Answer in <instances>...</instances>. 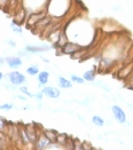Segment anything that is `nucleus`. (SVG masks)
<instances>
[{
	"label": "nucleus",
	"mask_w": 133,
	"mask_h": 150,
	"mask_svg": "<svg viewBox=\"0 0 133 150\" xmlns=\"http://www.w3.org/2000/svg\"><path fill=\"white\" fill-rule=\"evenodd\" d=\"M8 79H9V83H12L13 85L15 86H20V85H23L25 83V76L18 71H13L8 75Z\"/></svg>",
	"instance_id": "f257e3e1"
},
{
	"label": "nucleus",
	"mask_w": 133,
	"mask_h": 150,
	"mask_svg": "<svg viewBox=\"0 0 133 150\" xmlns=\"http://www.w3.org/2000/svg\"><path fill=\"white\" fill-rule=\"evenodd\" d=\"M111 111L114 113L115 119H116L119 124H125V123H126V115H125V111L122 109L119 105H112V107H111Z\"/></svg>",
	"instance_id": "f03ea898"
},
{
	"label": "nucleus",
	"mask_w": 133,
	"mask_h": 150,
	"mask_svg": "<svg viewBox=\"0 0 133 150\" xmlns=\"http://www.w3.org/2000/svg\"><path fill=\"white\" fill-rule=\"evenodd\" d=\"M50 143H52V141L44 133H41L37 139L36 143H35V148L36 149H47Z\"/></svg>",
	"instance_id": "7ed1b4c3"
},
{
	"label": "nucleus",
	"mask_w": 133,
	"mask_h": 150,
	"mask_svg": "<svg viewBox=\"0 0 133 150\" xmlns=\"http://www.w3.org/2000/svg\"><path fill=\"white\" fill-rule=\"evenodd\" d=\"M133 72V61L132 62H129L127 64H125L122 69L118 70V78L119 79H126L129 78L130 76L132 75Z\"/></svg>",
	"instance_id": "20e7f679"
},
{
	"label": "nucleus",
	"mask_w": 133,
	"mask_h": 150,
	"mask_svg": "<svg viewBox=\"0 0 133 150\" xmlns=\"http://www.w3.org/2000/svg\"><path fill=\"white\" fill-rule=\"evenodd\" d=\"M46 16V13L43 12V13H38V14H31V15H29V17H28V20H26V26H28V29L30 28V29H32L36 23L38 21H40L43 17H45Z\"/></svg>",
	"instance_id": "39448f33"
},
{
	"label": "nucleus",
	"mask_w": 133,
	"mask_h": 150,
	"mask_svg": "<svg viewBox=\"0 0 133 150\" xmlns=\"http://www.w3.org/2000/svg\"><path fill=\"white\" fill-rule=\"evenodd\" d=\"M52 22V17L50 16H48V15H46L45 17H43L40 21H38L36 23V25L31 29L32 31H36V30H38V31H40V32H43L45 29H46V26Z\"/></svg>",
	"instance_id": "423d86ee"
},
{
	"label": "nucleus",
	"mask_w": 133,
	"mask_h": 150,
	"mask_svg": "<svg viewBox=\"0 0 133 150\" xmlns=\"http://www.w3.org/2000/svg\"><path fill=\"white\" fill-rule=\"evenodd\" d=\"M82 50V47L78 45V44H75V42H67L62 48H61V52L63 53V54H70V55H73V53H76L77 50Z\"/></svg>",
	"instance_id": "0eeeda50"
},
{
	"label": "nucleus",
	"mask_w": 133,
	"mask_h": 150,
	"mask_svg": "<svg viewBox=\"0 0 133 150\" xmlns=\"http://www.w3.org/2000/svg\"><path fill=\"white\" fill-rule=\"evenodd\" d=\"M44 93V95H46L49 99H58L60 98V91L55 87H49V86H46V87L43 88L41 91Z\"/></svg>",
	"instance_id": "6e6552de"
},
{
	"label": "nucleus",
	"mask_w": 133,
	"mask_h": 150,
	"mask_svg": "<svg viewBox=\"0 0 133 150\" xmlns=\"http://www.w3.org/2000/svg\"><path fill=\"white\" fill-rule=\"evenodd\" d=\"M22 63H23L22 62V60H21L20 57H17V56L6 57V64H7L9 68H12V69H16V68L21 67Z\"/></svg>",
	"instance_id": "1a4fd4ad"
},
{
	"label": "nucleus",
	"mask_w": 133,
	"mask_h": 150,
	"mask_svg": "<svg viewBox=\"0 0 133 150\" xmlns=\"http://www.w3.org/2000/svg\"><path fill=\"white\" fill-rule=\"evenodd\" d=\"M61 33H62V30H56V31H54V32H52V33H49L48 36L46 37V39H48L49 41L53 44V45H55L58 41H59V39H60V36Z\"/></svg>",
	"instance_id": "9d476101"
},
{
	"label": "nucleus",
	"mask_w": 133,
	"mask_h": 150,
	"mask_svg": "<svg viewBox=\"0 0 133 150\" xmlns=\"http://www.w3.org/2000/svg\"><path fill=\"white\" fill-rule=\"evenodd\" d=\"M49 79V74L47 71H41L38 74V81L40 85H46L48 83Z\"/></svg>",
	"instance_id": "9b49d317"
},
{
	"label": "nucleus",
	"mask_w": 133,
	"mask_h": 150,
	"mask_svg": "<svg viewBox=\"0 0 133 150\" xmlns=\"http://www.w3.org/2000/svg\"><path fill=\"white\" fill-rule=\"evenodd\" d=\"M59 86L61 88H64V89H68V88H73V83L69 80V79H65L64 77H59Z\"/></svg>",
	"instance_id": "f8f14e48"
},
{
	"label": "nucleus",
	"mask_w": 133,
	"mask_h": 150,
	"mask_svg": "<svg viewBox=\"0 0 133 150\" xmlns=\"http://www.w3.org/2000/svg\"><path fill=\"white\" fill-rule=\"evenodd\" d=\"M50 50V46H43V47H36V46H26L25 50L30 53H37V52H43V50Z\"/></svg>",
	"instance_id": "ddd939ff"
},
{
	"label": "nucleus",
	"mask_w": 133,
	"mask_h": 150,
	"mask_svg": "<svg viewBox=\"0 0 133 150\" xmlns=\"http://www.w3.org/2000/svg\"><path fill=\"white\" fill-rule=\"evenodd\" d=\"M68 42V38H67V35L64 33V31H62V33H61L60 36V39H59V41L54 45V47H60V48H62L65 44Z\"/></svg>",
	"instance_id": "4468645a"
},
{
	"label": "nucleus",
	"mask_w": 133,
	"mask_h": 150,
	"mask_svg": "<svg viewBox=\"0 0 133 150\" xmlns=\"http://www.w3.org/2000/svg\"><path fill=\"white\" fill-rule=\"evenodd\" d=\"M68 141H69V138H68L65 134H58V137H56V141H55V142H58L59 144L63 146V147L65 148V146H67Z\"/></svg>",
	"instance_id": "2eb2a0df"
},
{
	"label": "nucleus",
	"mask_w": 133,
	"mask_h": 150,
	"mask_svg": "<svg viewBox=\"0 0 133 150\" xmlns=\"http://www.w3.org/2000/svg\"><path fill=\"white\" fill-rule=\"evenodd\" d=\"M95 75H97V70H88L84 74V79L87 81H93L95 79Z\"/></svg>",
	"instance_id": "dca6fc26"
},
{
	"label": "nucleus",
	"mask_w": 133,
	"mask_h": 150,
	"mask_svg": "<svg viewBox=\"0 0 133 150\" xmlns=\"http://www.w3.org/2000/svg\"><path fill=\"white\" fill-rule=\"evenodd\" d=\"M44 134H45L52 142H55V141H56V137H58V133H56V132H54V131H52V129H46V131H44Z\"/></svg>",
	"instance_id": "f3484780"
},
{
	"label": "nucleus",
	"mask_w": 133,
	"mask_h": 150,
	"mask_svg": "<svg viewBox=\"0 0 133 150\" xmlns=\"http://www.w3.org/2000/svg\"><path fill=\"white\" fill-rule=\"evenodd\" d=\"M92 123H93L94 125L99 126V127H102V126L105 125V120H103L100 116H93V117H92Z\"/></svg>",
	"instance_id": "a211bd4d"
},
{
	"label": "nucleus",
	"mask_w": 133,
	"mask_h": 150,
	"mask_svg": "<svg viewBox=\"0 0 133 150\" xmlns=\"http://www.w3.org/2000/svg\"><path fill=\"white\" fill-rule=\"evenodd\" d=\"M25 17H26V15H25V12L24 9H21V12H18L16 14V16H15V20L18 22V23H22L23 21L25 20Z\"/></svg>",
	"instance_id": "6ab92c4d"
},
{
	"label": "nucleus",
	"mask_w": 133,
	"mask_h": 150,
	"mask_svg": "<svg viewBox=\"0 0 133 150\" xmlns=\"http://www.w3.org/2000/svg\"><path fill=\"white\" fill-rule=\"evenodd\" d=\"M26 74H29L30 76H36L39 74V69L37 65H31L26 69Z\"/></svg>",
	"instance_id": "aec40b11"
},
{
	"label": "nucleus",
	"mask_w": 133,
	"mask_h": 150,
	"mask_svg": "<svg viewBox=\"0 0 133 150\" xmlns=\"http://www.w3.org/2000/svg\"><path fill=\"white\" fill-rule=\"evenodd\" d=\"M71 80H73V83H77V84H84L85 81L84 77L82 78V77H78V76L76 75H71Z\"/></svg>",
	"instance_id": "412c9836"
},
{
	"label": "nucleus",
	"mask_w": 133,
	"mask_h": 150,
	"mask_svg": "<svg viewBox=\"0 0 133 150\" xmlns=\"http://www.w3.org/2000/svg\"><path fill=\"white\" fill-rule=\"evenodd\" d=\"M13 103H4V104H1L0 105V110H4V111H8V110H11L13 109Z\"/></svg>",
	"instance_id": "4be33fe9"
},
{
	"label": "nucleus",
	"mask_w": 133,
	"mask_h": 150,
	"mask_svg": "<svg viewBox=\"0 0 133 150\" xmlns=\"http://www.w3.org/2000/svg\"><path fill=\"white\" fill-rule=\"evenodd\" d=\"M20 91H21V92H23L25 95H28V96H30V98H33V96H35V94L30 93V92L26 89V87H21V88H20Z\"/></svg>",
	"instance_id": "5701e85b"
},
{
	"label": "nucleus",
	"mask_w": 133,
	"mask_h": 150,
	"mask_svg": "<svg viewBox=\"0 0 133 150\" xmlns=\"http://www.w3.org/2000/svg\"><path fill=\"white\" fill-rule=\"evenodd\" d=\"M6 128V122L4 118H0V131H4Z\"/></svg>",
	"instance_id": "b1692460"
},
{
	"label": "nucleus",
	"mask_w": 133,
	"mask_h": 150,
	"mask_svg": "<svg viewBox=\"0 0 133 150\" xmlns=\"http://www.w3.org/2000/svg\"><path fill=\"white\" fill-rule=\"evenodd\" d=\"M12 29H13V31H14V32H16V33H20V35L22 33V29H21L20 26H18V28H16L15 24H12Z\"/></svg>",
	"instance_id": "393cba45"
},
{
	"label": "nucleus",
	"mask_w": 133,
	"mask_h": 150,
	"mask_svg": "<svg viewBox=\"0 0 133 150\" xmlns=\"http://www.w3.org/2000/svg\"><path fill=\"white\" fill-rule=\"evenodd\" d=\"M43 95H44V93H43V92H40V93H37L35 96H36L37 100H41V99H43Z\"/></svg>",
	"instance_id": "a878e982"
},
{
	"label": "nucleus",
	"mask_w": 133,
	"mask_h": 150,
	"mask_svg": "<svg viewBox=\"0 0 133 150\" xmlns=\"http://www.w3.org/2000/svg\"><path fill=\"white\" fill-rule=\"evenodd\" d=\"M6 41H7V45H9V46H12V47H15V46H16L15 42H14L13 40H11V39H7Z\"/></svg>",
	"instance_id": "bb28decb"
},
{
	"label": "nucleus",
	"mask_w": 133,
	"mask_h": 150,
	"mask_svg": "<svg viewBox=\"0 0 133 150\" xmlns=\"http://www.w3.org/2000/svg\"><path fill=\"white\" fill-rule=\"evenodd\" d=\"M8 1H9V0H0V7H4L5 5H7Z\"/></svg>",
	"instance_id": "cd10ccee"
},
{
	"label": "nucleus",
	"mask_w": 133,
	"mask_h": 150,
	"mask_svg": "<svg viewBox=\"0 0 133 150\" xmlns=\"http://www.w3.org/2000/svg\"><path fill=\"white\" fill-rule=\"evenodd\" d=\"M4 143H5V142H4V141H2L1 139H0V149H1V148H4V146H2Z\"/></svg>",
	"instance_id": "c85d7f7f"
},
{
	"label": "nucleus",
	"mask_w": 133,
	"mask_h": 150,
	"mask_svg": "<svg viewBox=\"0 0 133 150\" xmlns=\"http://www.w3.org/2000/svg\"><path fill=\"white\" fill-rule=\"evenodd\" d=\"M18 98H20V99H21V100H23V101H25V100H26V98H24V96H18Z\"/></svg>",
	"instance_id": "c756f323"
},
{
	"label": "nucleus",
	"mask_w": 133,
	"mask_h": 150,
	"mask_svg": "<svg viewBox=\"0 0 133 150\" xmlns=\"http://www.w3.org/2000/svg\"><path fill=\"white\" fill-rule=\"evenodd\" d=\"M2 78H4V74H2V72H0V80H1Z\"/></svg>",
	"instance_id": "7c9ffc66"
}]
</instances>
